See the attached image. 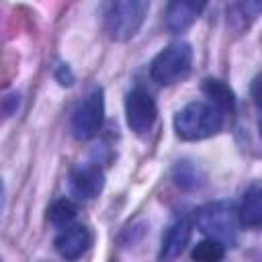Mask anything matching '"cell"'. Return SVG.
Instances as JSON below:
<instances>
[{
    "instance_id": "obj_1",
    "label": "cell",
    "mask_w": 262,
    "mask_h": 262,
    "mask_svg": "<svg viewBox=\"0 0 262 262\" xmlns=\"http://www.w3.org/2000/svg\"><path fill=\"white\" fill-rule=\"evenodd\" d=\"M223 127V111L211 102L194 100L180 108L174 117V129L180 139L199 141L219 133Z\"/></svg>"
},
{
    "instance_id": "obj_2",
    "label": "cell",
    "mask_w": 262,
    "mask_h": 262,
    "mask_svg": "<svg viewBox=\"0 0 262 262\" xmlns=\"http://www.w3.org/2000/svg\"><path fill=\"white\" fill-rule=\"evenodd\" d=\"M196 227L209 237L223 246H233L237 242V209L227 201H213L194 211Z\"/></svg>"
},
{
    "instance_id": "obj_3",
    "label": "cell",
    "mask_w": 262,
    "mask_h": 262,
    "mask_svg": "<svg viewBox=\"0 0 262 262\" xmlns=\"http://www.w3.org/2000/svg\"><path fill=\"white\" fill-rule=\"evenodd\" d=\"M149 10V2L143 0H119L108 4L104 12V31L113 41L133 39Z\"/></svg>"
},
{
    "instance_id": "obj_4",
    "label": "cell",
    "mask_w": 262,
    "mask_h": 262,
    "mask_svg": "<svg viewBox=\"0 0 262 262\" xmlns=\"http://www.w3.org/2000/svg\"><path fill=\"white\" fill-rule=\"evenodd\" d=\"M190 68H192V49L188 43L178 41L168 45L154 57L149 66V76L154 82L162 86H172L182 82L190 74Z\"/></svg>"
},
{
    "instance_id": "obj_5",
    "label": "cell",
    "mask_w": 262,
    "mask_h": 262,
    "mask_svg": "<svg viewBox=\"0 0 262 262\" xmlns=\"http://www.w3.org/2000/svg\"><path fill=\"white\" fill-rule=\"evenodd\" d=\"M104 121V92L92 88L72 115V133L76 139H90L98 133Z\"/></svg>"
},
{
    "instance_id": "obj_6",
    "label": "cell",
    "mask_w": 262,
    "mask_h": 262,
    "mask_svg": "<svg viewBox=\"0 0 262 262\" xmlns=\"http://www.w3.org/2000/svg\"><path fill=\"white\" fill-rule=\"evenodd\" d=\"M125 117L133 133L137 135L149 133L158 117V106L151 94L143 88H133L125 98Z\"/></svg>"
},
{
    "instance_id": "obj_7",
    "label": "cell",
    "mask_w": 262,
    "mask_h": 262,
    "mask_svg": "<svg viewBox=\"0 0 262 262\" xmlns=\"http://www.w3.org/2000/svg\"><path fill=\"white\" fill-rule=\"evenodd\" d=\"M104 174L96 164H80L70 174V190L82 201L96 199L102 192Z\"/></svg>"
},
{
    "instance_id": "obj_8",
    "label": "cell",
    "mask_w": 262,
    "mask_h": 262,
    "mask_svg": "<svg viewBox=\"0 0 262 262\" xmlns=\"http://www.w3.org/2000/svg\"><path fill=\"white\" fill-rule=\"evenodd\" d=\"M190 233H192V223L188 221V217H184V215L176 217L170 223V227L166 229V235L162 237V248H160L158 260L160 262L176 260L184 252V248L188 246Z\"/></svg>"
},
{
    "instance_id": "obj_9",
    "label": "cell",
    "mask_w": 262,
    "mask_h": 262,
    "mask_svg": "<svg viewBox=\"0 0 262 262\" xmlns=\"http://www.w3.org/2000/svg\"><path fill=\"white\" fill-rule=\"evenodd\" d=\"M92 235L84 225H66L55 237V250L63 260H78L90 248Z\"/></svg>"
},
{
    "instance_id": "obj_10",
    "label": "cell",
    "mask_w": 262,
    "mask_h": 262,
    "mask_svg": "<svg viewBox=\"0 0 262 262\" xmlns=\"http://www.w3.org/2000/svg\"><path fill=\"white\" fill-rule=\"evenodd\" d=\"M205 2H188V0H178V2H170L166 6V29L170 33H182L186 31L205 10Z\"/></svg>"
},
{
    "instance_id": "obj_11",
    "label": "cell",
    "mask_w": 262,
    "mask_h": 262,
    "mask_svg": "<svg viewBox=\"0 0 262 262\" xmlns=\"http://www.w3.org/2000/svg\"><path fill=\"white\" fill-rule=\"evenodd\" d=\"M262 192H260V186L254 184L246 190L244 194V201H242V207L237 211V219L248 225V227H260L262 223Z\"/></svg>"
},
{
    "instance_id": "obj_12",
    "label": "cell",
    "mask_w": 262,
    "mask_h": 262,
    "mask_svg": "<svg viewBox=\"0 0 262 262\" xmlns=\"http://www.w3.org/2000/svg\"><path fill=\"white\" fill-rule=\"evenodd\" d=\"M203 92L207 94V98H211V104H215L219 111H233L235 108V96L233 90L215 78H207L203 80Z\"/></svg>"
},
{
    "instance_id": "obj_13",
    "label": "cell",
    "mask_w": 262,
    "mask_h": 262,
    "mask_svg": "<svg viewBox=\"0 0 262 262\" xmlns=\"http://www.w3.org/2000/svg\"><path fill=\"white\" fill-rule=\"evenodd\" d=\"M47 215H49V221H51L53 225L66 227V225H70V223L76 219V215H78V205H76L72 199H66V196H63V199H57V201L51 203Z\"/></svg>"
},
{
    "instance_id": "obj_14",
    "label": "cell",
    "mask_w": 262,
    "mask_h": 262,
    "mask_svg": "<svg viewBox=\"0 0 262 262\" xmlns=\"http://www.w3.org/2000/svg\"><path fill=\"white\" fill-rule=\"evenodd\" d=\"M225 258V246L215 239H203L192 248L194 262H221Z\"/></svg>"
},
{
    "instance_id": "obj_15",
    "label": "cell",
    "mask_w": 262,
    "mask_h": 262,
    "mask_svg": "<svg viewBox=\"0 0 262 262\" xmlns=\"http://www.w3.org/2000/svg\"><path fill=\"white\" fill-rule=\"evenodd\" d=\"M55 78H57V82H59L61 86H70V84L74 82V76H72V72H70V68H68L66 63H59V68H57V72H55Z\"/></svg>"
},
{
    "instance_id": "obj_16",
    "label": "cell",
    "mask_w": 262,
    "mask_h": 262,
    "mask_svg": "<svg viewBox=\"0 0 262 262\" xmlns=\"http://www.w3.org/2000/svg\"><path fill=\"white\" fill-rule=\"evenodd\" d=\"M2 209H4V184L0 180V215H2Z\"/></svg>"
},
{
    "instance_id": "obj_17",
    "label": "cell",
    "mask_w": 262,
    "mask_h": 262,
    "mask_svg": "<svg viewBox=\"0 0 262 262\" xmlns=\"http://www.w3.org/2000/svg\"><path fill=\"white\" fill-rule=\"evenodd\" d=\"M0 262H2V260H0Z\"/></svg>"
}]
</instances>
